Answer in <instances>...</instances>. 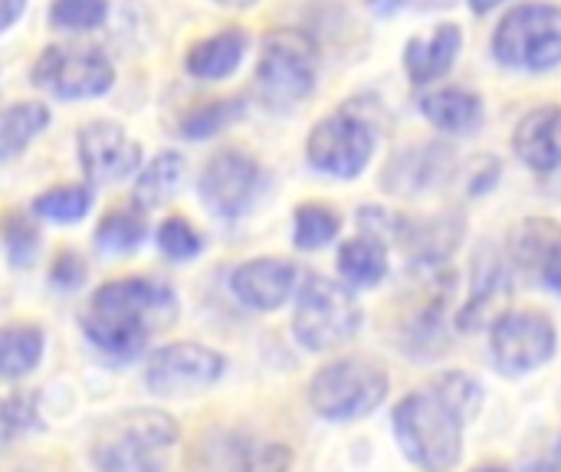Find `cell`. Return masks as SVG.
<instances>
[{
    "label": "cell",
    "instance_id": "obj_1",
    "mask_svg": "<svg viewBox=\"0 0 561 472\" xmlns=\"http://www.w3.org/2000/svg\"><path fill=\"white\" fill-rule=\"evenodd\" d=\"M483 407V388L470 375H440L394 407L401 453L421 472H450L463 457V427Z\"/></svg>",
    "mask_w": 561,
    "mask_h": 472
},
{
    "label": "cell",
    "instance_id": "obj_2",
    "mask_svg": "<svg viewBox=\"0 0 561 472\" xmlns=\"http://www.w3.org/2000/svg\"><path fill=\"white\" fill-rule=\"evenodd\" d=\"M178 315V299L168 286L131 276L95 289L82 329L89 342L115 358H135L148 338L168 329Z\"/></svg>",
    "mask_w": 561,
    "mask_h": 472
},
{
    "label": "cell",
    "instance_id": "obj_3",
    "mask_svg": "<svg viewBox=\"0 0 561 472\" xmlns=\"http://www.w3.org/2000/svg\"><path fill=\"white\" fill-rule=\"evenodd\" d=\"M319 46L299 26H279L263 36L256 59V95L270 108H289L316 89Z\"/></svg>",
    "mask_w": 561,
    "mask_h": 472
},
{
    "label": "cell",
    "instance_id": "obj_4",
    "mask_svg": "<svg viewBox=\"0 0 561 472\" xmlns=\"http://www.w3.org/2000/svg\"><path fill=\"white\" fill-rule=\"evenodd\" d=\"M358 329H362V306L355 299V289L325 276L302 279L296 315H293V332L309 352L339 348L348 338H355Z\"/></svg>",
    "mask_w": 561,
    "mask_h": 472
},
{
    "label": "cell",
    "instance_id": "obj_5",
    "mask_svg": "<svg viewBox=\"0 0 561 472\" xmlns=\"http://www.w3.org/2000/svg\"><path fill=\"white\" fill-rule=\"evenodd\" d=\"M388 375L368 358L332 361L309 381V404L325 421H362L388 398Z\"/></svg>",
    "mask_w": 561,
    "mask_h": 472
},
{
    "label": "cell",
    "instance_id": "obj_6",
    "mask_svg": "<svg viewBox=\"0 0 561 472\" xmlns=\"http://www.w3.org/2000/svg\"><path fill=\"white\" fill-rule=\"evenodd\" d=\"M493 56L510 69L542 72L561 62V7H513L493 33Z\"/></svg>",
    "mask_w": 561,
    "mask_h": 472
},
{
    "label": "cell",
    "instance_id": "obj_7",
    "mask_svg": "<svg viewBox=\"0 0 561 472\" xmlns=\"http://www.w3.org/2000/svg\"><path fill=\"white\" fill-rule=\"evenodd\" d=\"M178 440V424L164 411L138 407L118 417L115 430L92 450L102 472H161L158 453Z\"/></svg>",
    "mask_w": 561,
    "mask_h": 472
},
{
    "label": "cell",
    "instance_id": "obj_8",
    "mask_svg": "<svg viewBox=\"0 0 561 472\" xmlns=\"http://www.w3.org/2000/svg\"><path fill=\"white\" fill-rule=\"evenodd\" d=\"M30 79L53 99H99L115 85V66L95 46L56 43L36 56Z\"/></svg>",
    "mask_w": 561,
    "mask_h": 472
},
{
    "label": "cell",
    "instance_id": "obj_9",
    "mask_svg": "<svg viewBox=\"0 0 561 472\" xmlns=\"http://www.w3.org/2000/svg\"><path fill=\"white\" fill-rule=\"evenodd\" d=\"M371 154H375V131L352 108L332 112L322 122H316L306 141L309 164L339 181L358 177L368 168Z\"/></svg>",
    "mask_w": 561,
    "mask_h": 472
},
{
    "label": "cell",
    "instance_id": "obj_10",
    "mask_svg": "<svg viewBox=\"0 0 561 472\" xmlns=\"http://www.w3.org/2000/svg\"><path fill=\"white\" fill-rule=\"evenodd\" d=\"M559 345L556 325L546 312H503L490 329L493 361L506 375H529L552 361Z\"/></svg>",
    "mask_w": 561,
    "mask_h": 472
},
{
    "label": "cell",
    "instance_id": "obj_11",
    "mask_svg": "<svg viewBox=\"0 0 561 472\" xmlns=\"http://www.w3.org/2000/svg\"><path fill=\"white\" fill-rule=\"evenodd\" d=\"M224 368H227V361L214 348L194 345V342H178V345H164L151 355L145 384L158 398H191V394H201L210 384H217Z\"/></svg>",
    "mask_w": 561,
    "mask_h": 472
},
{
    "label": "cell",
    "instance_id": "obj_12",
    "mask_svg": "<svg viewBox=\"0 0 561 472\" xmlns=\"http://www.w3.org/2000/svg\"><path fill=\"white\" fill-rule=\"evenodd\" d=\"M79 164L89 177V184H118L141 164V145L128 138V131L118 122L95 118L79 128L76 138Z\"/></svg>",
    "mask_w": 561,
    "mask_h": 472
},
{
    "label": "cell",
    "instance_id": "obj_13",
    "mask_svg": "<svg viewBox=\"0 0 561 472\" xmlns=\"http://www.w3.org/2000/svg\"><path fill=\"white\" fill-rule=\"evenodd\" d=\"M256 184H260L256 161L247 151L227 148V151L214 154L204 164L201 181H197V191H201V200L214 214L237 217V214H243L250 207V200L256 194Z\"/></svg>",
    "mask_w": 561,
    "mask_h": 472
},
{
    "label": "cell",
    "instance_id": "obj_14",
    "mask_svg": "<svg viewBox=\"0 0 561 472\" xmlns=\"http://www.w3.org/2000/svg\"><path fill=\"white\" fill-rule=\"evenodd\" d=\"M296 276L299 273H296V266L289 260L263 256V260H250V263L237 266L233 276H230V289L247 309L273 312L293 296Z\"/></svg>",
    "mask_w": 561,
    "mask_h": 472
},
{
    "label": "cell",
    "instance_id": "obj_15",
    "mask_svg": "<svg viewBox=\"0 0 561 472\" xmlns=\"http://www.w3.org/2000/svg\"><path fill=\"white\" fill-rule=\"evenodd\" d=\"M513 151L516 158L539 171H559L561 168V105H539L523 115L513 135Z\"/></svg>",
    "mask_w": 561,
    "mask_h": 472
},
{
    "label": "cell",
    "instance_id": "obj_16",
    "mask_svg": "<svg viewBox=\"0 0 561 472\" xmlns=\"http://www.w3.org/2000/svg\"><path fill=\"white\" fill-rule=\"evenodd\" d=\"M463 30L457 23H440L431 36H411L404 46V69L414 85H427L447 76L460 56Z\"/></svg>",
    "mask_w": 561,
    "mask_h": 472
},
{
    "label": "cell",
    "instance_id": "obj_17",
    "mask_svg": "<svg viewBox=\"0 0 561 472\" xmlns=\"http://www.w3.org/2000/svg\"><path fill=\"white\" fill-rule=\"evenodd\" d=\"M247 33L240 26H227L201 43H194L187 49V72L197 76V79H207V82H217V79H227L237 72V66L243 62V53H247Z\"/></svg>",
    "mask_w": 561,
    "mask_h": 472
},
{
    "label": "cell",
    "instance_id": "obj_18",
    "mask_svg": "<svg viewBox=\"0 0 561 472\" xmlns=\"http://www.w3.org/2000/svg\"><path fill=\"white\" fill-rule=\"evenodd\" d=\"M513 279H510V269L503 263V256H496L493 250L480 253L477 256V269H473V292H470V302L463 306V312L457 315L460 329H477L483 325V319L493 312V306L510 292Z\"/></svg>",
    "mask_w": 561,
    "mask_h": 472
},
{
    "label": "cell",
    "instance_id": "obj_19",
    "mask_svg": "<svg viewBox=\"0 0 561 472\" xmlns=\"http://www.w3.org/2000/svg\"><path fill=\"white\" fill-rule=\"evenodd\" d=\"M339 276L348 289H375L388 276V243L378 237H352L339 250Z\"/></svg>",
    "mask_w": 561,
    "mask_h": 472
},
{
    "label": "cell",
    "instance_id": "obj_20",
    "mask_svg": "<svg viewBox=\"0 0 561 472\" xmlns=\"http://www.w3.org/2000/svg\"><path fill=\"white\" fill-rule=\"evenodd\" d=\"M421 112L431 125L454 135H470L483 122V102L467 89H437L421 99Z\"/></svg>",
    "mask_w": 561,
    "mask_h": 472
},
{
    "label": "cell",
    "instance_id": "obj_21",
    "mask_svg": "<svg viewBox=\"0 0 561 472\" xmlns=\"http://www.w3.org/2000/svg\"><path fill=\"white\" fill-rule=\"evenodd\" d=\"M49 125V108L43 102H13L0 108V161L16 158L26 145Z\"/></svg>",
    "mask_w": 561,
    "mask_h": 472
},
{
    "label": "cell",
    "instance_id": "obj_22",
    "mask_svg": "<svg viewBox=\"0 0 561 472\" xmlns=\"http://www.w3.org/2000/svg\"><path fill=\"white\" fill-rule=\"evenodd\" d=\"M184 177V158L178 151H161L148 161V168L138 174L135 184V204L141 210H154L161 204H168L174 197V191L181 187Z\"/></svg>",
    "mask_w": 561,
    "mask_h": 472
},
{
    "label": "cell",
    "instance_id": "obj_23",
    "mask_svg": "<svg viewBox=\"0 0 561 472\" xmlns=\"http://www.w3.org/2000/svg\"><path fill=\"white\" fill-rule=\"evenodd\" d=\"M43 358V332L36 325H3L0 329V378L20 381Z\"/></svg>",
    "mask_w": 561,
    "mask_h": 472
},
{
    "label": "cell",
    "instance_id": "obj_24",
    "mask_svg": "<svg viewBox=\"0 0 561 472\" xmlns=\"http://www.w3.org/2000/svg\"><path fill=\"white\" fill-rule=\"evenodd\" d=\"M561 243V223L556 220H523L510 237V253L523 269H539V263Z\"/></svg>",
    "mask_w": 561,
    "mask_h": 472
},
{
    "label": "cell",
    "instance_id": "obj_25",
    "mask_svg": "<svg viewBox=\"0 0 561 472\" xmlns=\"http://www.w3.org/2000/svg\"><path fill=\"white\" fill-rule=\"evenodd\" d=\"M148 237V223L141 210H112L95 227V246L108 256H125L138 250Z\"/></svg>",
    "mask_w": 561,
    "mask_h": 472
},
{
    "label": "cell",
    "instance_id": "obj_26",
    "mask_svg": "<svg viewBox=\"0 0 561 472\" xmlns=\"http://www.w3.org/2000/svg\"><path fill=\"white\" fill-rule=\"evenodd\" d=\"M342 233V217L329 204H299L293 217V243L299 250H322Z\"/></svg>",
    "mask_w": 561,
    "mask_h": 472
},
{
    "label": "cell",
    "instance_id": "obj_27",
    "mask_svg": "<svg viewBox=\"0 0 561 472\" xmlns=\"http://www.w3.org/2000/svg\"><path fill=\"white\" fill-rule=\"evenodd\" d=\"M89 207H92V191L82 184L49 187L33 197V214L53 223H76L89 214Z\"/></svg>",
    "mask_w": 561,
    "mask_h": 472
},
{
    "label": "cell",
    "instance_id": "obj_28",
    "mask_svg": "<svg viewBox=\"0 0 561 472\" xmlns=\"http://www.w3.org/2000/svg\"><path fill=\"white\" fill-rule=\"evenodd\" d=\"M243 115V102L240 99H217V102H204L197 108H191L181 122V135L184 138H214L217 131H224L230 122H237Z\"/></svg>",
    "mask_w": 561,
    "mask_h": 472
},
{
    "label": "cell",
    "instance_id": "obj_29",
    "mask_svg": "<svg viewBox=\"0 0 561 472\" xmlns=\"http://www.w3.org/2000/svg\"><path fill=\"white\" fill-rule=\"evenodd\" d=\"M0 237H3V246H7V256L13 266H30L36 246H39V230L33 223L30 214L23 210H7L0 217Z\"/></svg>",
    "mask_w": 561,
    "mask_h": 472
},
{
    "label": "cell",
    "instance_id": "obj_30",
    "mask_svg": "<svg viewBox=\"0 0 561 472\" xmlns=\"http://www.w3.org/2000/svg\"><path fill=\"white\" fill-rule=\"evenodd\" d=\"M105 13H108L105 0H53L49 23L62 33H89L102 26Z\"/></svg>",
    "mask_w": 561,
    "mask_h": 472
},
{
    "label": "cell",
    "instance_id": "obj_31",
    "mask_svg": "<svg viewBox=\"0 0 561 472\" xmlns=\"http://www.w3.org/2000/svg\"><path fill=\"white\" fill-rule=\"evenodd\" d=\"M158 250L168 256V260H174V263H187V260H194L201 250H204V240H201V233L191 227V220H184V217H168V220H161V227H158Z\"/></svg>",
    "mask_w": 561,
    "mask_h": 472
},
{
    "label": "cell",
    "instance_id": "obj_32",
    "mask_svg": "<svg viewBox=\"0 0 561 472\" xmlns=\"http://www.w3.org/2000/svg\"><path fill=\"white\" fill-rule=\"evenodd\" d=\"M440 148L437 145H431V148H414V151H408V154H401L394 164H404V168H414L411 174H404V177H398V181H391L388 187L391 191H424V187H431V181H437V177H444V158H434Z\"/></svg>",
    "mask_w": 561,
    "mask_h": 472
},
{
    "label": "cell",
    "instance_id": "obj_33",
    "mask_svg": "<svg viewBox=\"0 0 561 472\" xmlns=\"http://www.w3.org/2000/svg\"><path fill=\"white\" fill-rule=\"evenodd\" d=\"M293 453L283 444H250L237 450L233 472H289Z\"/></svg>",
    "mask_w": 561,
    "mask_h": 472
},
{
    "label": "cell",
    "instance_id": "obj_34",
    "mask_svg": "<svg viewBox=\"0 0 561 472\" xmlns=\"http://www.w3.org/2000/svg\"><path fill=\"white\" fill-rule=\"evenodd\" d=\"M49 283L56 286V289H79L82 283H85V263L76 256V253H69V250H62L56 260H53V266H49Z\"/></svg>",
    "mask_w": 561,
    "mask_h": 472
},
{
    "label": "cell",
    "instance_id": "obj_35",
    "mask_svg": "<svg viewBox=\"0 0 561 472\" xmlns=\"http://www.w3.org/2000/svg\"><path fill=\"white\" fill-rule=\"evenodd\" d=\"M30 421H33V398L13 394L10 401L0 404V424L10 427L13 434L23 430V427H30Z\"/></svg>",
    "mask_w": 561,
    "mask_h": 472
},
{
    "label": "cell",
    "instance_id": "obj_36",
    "mask_svg": "<svg viewBox=\"0 0 561 472\" xmlns=\"http://www.w3.org/2000/svg\"><path fill=\"white\" fill-rule=\"evenodd\" d=\"M536 276L542 279V286H549L556 296H561V243L542 260V263H539Z\"/></svg>",
    "mask_w": 561,
    "mask_h": 472
},
{
    "label": "cell",
    "instance_id": "obj_37",
    "mask_svg": "<svg viewBox=\"0 0 561 472\" xmlns=\"http://www.w3.org/2000/svg\"><path fill=\"white\" fill-rule=\"evenodd\" d=\"M26 10V0H0V33L10 30Z\"/></svg>",
    "mask_w": 561,
    "mask_h": 472
},
{
    "label": "cell",
    "instance_id": "obj_38",
    "mask_svg": "<svg viewBox=\"0 0 561 472\" xmlns=\"http://www.w3.org/2000/svg\"><path fill=\"white\" fill-rule=\"evenodd\" d=\"M404 3H408V0H371V10H375L378 16H391V13H398Z\"/></svg>",
    "mask_w": 561,
    "mask_h": 472
},
{
    "label": "cell",
    "instance_id": "obj_39",
    "mask_svg": "<svg viewBox=\"0 0 561 472\" xmlns=\"http://www.w3.org/2000/svg\"><path fill=\"white\" fill-rule=\"evenodd\" d=\"M503 0H470V10L473 13H490L493 7H500Z\"/></svg>",
    "mask_w": 561,
    "mask_h": 472
},
{
    "label": "cell",
    "instance_id": "obj_40",
    "mask_svg": "<svg viewBox=\"0 0 561 472\" xmlns=\"http://www.w3.org/2000/svg\"><path fill=\"white\" fill-rule=\"evenodd\" d=\"M214 3H220V7H237V10H243V7H256L260 0H214Z\"/></svg>",
    "mask_w": 561,
    "mask_h": 472
},
{
    "label": "cell",
    "instance_id": "obj_41",
    "mask_svg": "<svg viewBox=\"0 0 561 472\" xmlns=\"http://www.w3.org/2000/svg\"><path fill=\"white\" fill-rule=\"evenodd\" d=\"M470 472H510L506 467H496V463H486V467H477V470Z\"/></svg>",
    "mask_w": 561,
    "mask_h": 472
}]
</instances>
